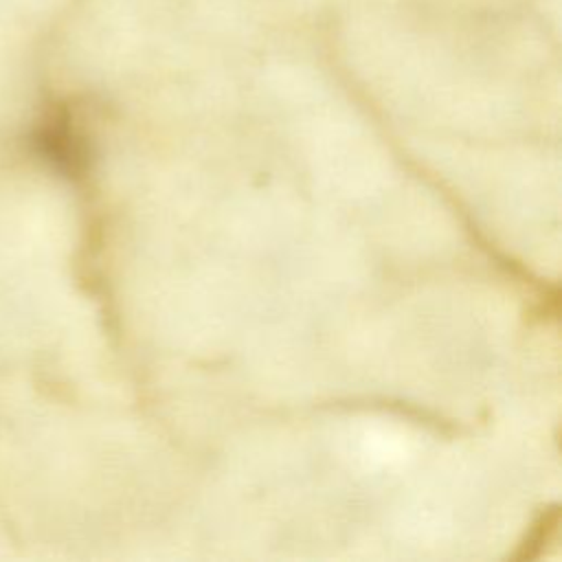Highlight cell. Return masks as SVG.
Returning a JSON list of instances; mask_svg holds the SVG:
<instances>
[{
	"instance_id": "cell-1",
	"label": "cell",
	"mask_w": 562,
	"mask_h": 562,
	"mask_svg": "<svg viewBox=\"0 0 562 562\" xmlns=\"http://www.w3.org/2000/svg\"><path fill=\"white\" fill-rule=\"evenodd\" d=\"M37 143L42 156H46L59 169L68 173L81 171L86 162V145L81 136H77L75 130L68 125L66 119H55L50 121V125L42 127Z\"/></svg>"
}]
</instances>
